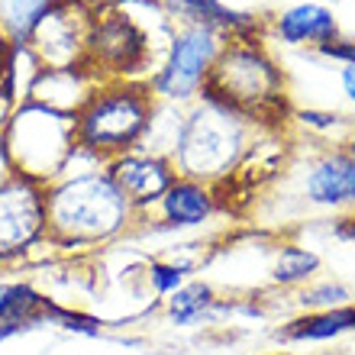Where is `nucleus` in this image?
<instances>
[{"label":"nucleus","mask_w":355,"mask_h":355,"mask_svg":"<svg viewBox=\"0 0 355 355\" xmlns=\"http://www.w3.org/2000/svg\"><path fill=\"white\" fill-rule=\"evenodd\" d=\"M49 243L58 249H94L130 233L139 214L113 184L107 165L65 171L46 184Z\"/></svg>","instance_id":"obj_1"},{"label":"nucleus","mask_w":355,"mask_h":355,"mask_svg":"<svg viewBox=\"0 0 355 355\" xmlns=\"http://www.w3.org/2000/svg\"><path fill=\"white\" fill-rule=\"evenodd\" d=\"M255 130L259 126L239 116L236 110L210 97H197V103L184 116V130L171 155L178 178L223 187L252 149Z\"/></svg>","instance_id":"obj_2"},{"label":"nucleus","mask_w":355,"mask_h":355,"mask_svg":"<svg viewBox=\"0 0 355 355\" xmlns=\"http://www.w3.org/2000/svg\"><path fill=\"white\" fill-rule=\"evenodd\" d=\"M200 97L223 103L255 126L278 123L288 113V87L275 58L259 39H230L216 55Z\"/></svg>","instance_id":"obj_3"},{"label":"nucleus","mask_w":355,"mask_h":355,"mask_svg":"<svg viewBox=\"0 0 355 355\" xmlns=\"http://www.w3.org/2000/svg\"><path fill=\"white\" fill-rule=\"evenodd\" d=\"M0 152L13 175L33 178L39 184H52L68 168L78 152L75 113L55 110L49 103H19L3 126Z\"/></svg>","instance_id":"obj_4"},{"label":"nucleus","mask_w":355,"mask_h":355,"mask_svg":"<svg viewBox=\"0 0 355 355\" xmlns=\"http://www.w3.org/2000/svg\"><path fill=\"white\" fill-rule=\"evenodd\" d=\"M155 94L149 85L136 81H110L97 87L87 103L75 113L78 149L101 159L103 165L139 149L146 126L155 113Z\"/></svg>","instance_id":"obj_5"},{"label":"nucleus","mask_w":355,"mask_h":355,"mask_svg":"<svg viewBox=\"0 0 355 355\" xmlns=\"http://www.w3.org/2000/svg\"><path fill=\"white\" fill-rule=\"evenodd\" d=\"M223 49V33L204 23H181L168 42V52L149 78V91L155 101L165 103H191L200 97L207 75Z\"/></svg>","instance_id":"obj_6"},{"label":"nucleus","mask_w":355,"mask_h":355,"mask_svg":"<svg viewBox=\"0 0 355 355\" xmlns=\"http://www.w3.org/2000/svg\"><path fill=\"white\" fill-rule=\"evenodd\" d=\"M97 10L85 0H58L33 29L26 49L39 62V71H71L87 68L91 58V36Z\"/></svg>","instance_id":"obj_7"},{"label":"nucleus","mask_w":355,"mask_h":355,"mask_svg":"<svg viewBox=\"0 0 355 355\" xmlns=\"http://www.w3.org/2000/svg\"><path fill=\"white\" fill-rule=\"evenodd\" d=\"M49 243L46 184L10 171L0 181V265Z\"/></svg>","instance_id":"obj_8"},{"label":"nucleus","mask_w":355,"mask_h":355,"mask_svg":"<svg viewBox=\"0 0 355 355\" xmlns=\"http://www.w3.org/2000/svg\"><path fill=\"white\" fill-rule=\"evenodd\" d=\"M149 62V39L130 10H97L91 36L87 71H101L110 81H130Z\"/></svg>","instance_id":"obj_9"},{"label":"nucleus","mask_w":355,"mask_h":355,"mask_svg":"<svg viewBox=\"0 0 355 355\" xmlns=\"http://www.w3.org/2000/svg\"><path fill=\"white\" fill-rule=\"evenodd\" d=\"M107 171H110L113 184L120 187V194L130 200V207L139 214V220L149 210L159 207V200L165 197L171 184L178 181V171L171 165V159H162V155H152V152H139L132 149L120 159L107 162Z\"/></svg>","instance_id":"obj_10"},{"label":"nucleus","mask_w":355,"mask_h":355,"mask_svg":"<svg viewBox=\"0 0 355 355\" xmlns=\"http://www.w3.org/2000/svg\"><path fill=\"white\" fill-rule=\"evenodd\" d=\"M220 210V187L200 184L191 178H178L175 184L165 191V197L155 207V220H152V233H184L197 226L210 223Z\"/></svg>","instance_id":"obj_11"},{"label":"nucleus","mask_w":355,"mask_h":355,"mask_svg":"<svg viewBox=\"0 0 355 355\" xmlns=\"http://www.w3.org/2000/svg\"><path fill=\"white\" fill-rule=\"evenodd\" d=\"M300 194L307 204L327 207V210L355 207V162L349 159V152H323L304 171Z\"/></svg>","instance_id":"obj_12"},{"label":"nucleus","mask_w":355,"mask_h":355,"mask_svg":"<svg viewBox=\"0 0 355 355\" xmlns=\"http://www.w3.org/2000/svg\"><path fill=\"white\" fill-rule=\"evenodd\" d=\"M171 10V17H181L184 23H204L230 39H259L262 19L255 13L236 10L223 0H162Z\"/></svg>","instance_id":"obj_13"},{"label":"nucleus","mask_w":355,"mask_h":355,"mask_svg":"<svg viewBox=\"0 0 355 355\" xmlns=\"http://www.w3.org/2000/svg\"><path fill=\"white\" fill-rule=\"evenodd\" d=\"M165 317L175 327H204L216 323L220 317H233V300L216 297L210 281L191 278L171 297H165Z\"/></svg>","instance_id":"obj_14"},{"label":"nucleus","mask_w":355,"mask_h":355,"mask_svg":"<svg viewBox=\"0 0 355 355\" xmlns=\"http://www.w3.org/2000/svg\"><path fill=\"white\" fill-rule=\"evenodd\" d=\"M275 33L288 46H313L320 49L323 42L339 39V23L333 10L323 3H297V7L281 10L275 17Z\"/></svg>","instance_id":"obj_15"},{"label":"nucleus","mask_w":355,"mask_h":355,"mask_svg":"<svg viewBox=\"0 0 355 355\" xmlns=\"http://www.w3.org/2000/svg\"><path fill=\"white\" fill-rule=\"evenodd\" d=\"M349 333H355V304L336 310H317V313H300L278 329V339L281 343H297V346H320V343H336Z\"/></svg>","instance_id":"obj_16"},{"label":"nucleus","mask_w":355,"mask_h":355,"mask_svg":"<svg viewBox=\"0 0 355 355\" xmlns=\"http://www.w3.org/2000/svg\"><path fill=\"white\" fill-rule=\"evenodd\" d=\"M0 323L39 329L42 323H55V304L29 281H0Z\"/></svg>","instance_id":"obj_17"},{"label":"nucleus","mask_w":355,"mask_h":355,"mask_svg":"<svg viewBox=\"0 0 355 355\" xmlns=\"http://www.w3.org/2000/svg\"><path fill=\"white\" fill-rule=\"evenodd\" d=\"M320 268H323V259L313 249L297 243H281L275 249L268 275L275 288H304L313 281V275H320Z\"/></svg>","instance_id":"obj_18"},{"label":"nucleus","mask_w":355,"mask_h":355,"mask_svg":"<svg viewBox=\"0 0 355 355\" xmlns=\"http://www.w3.org/2000/svg\"><path fill=\"white\" fill-rule=\"evenodd\" d=\"M58 0H0V29L13 49H23L39 26V19L55 7Z\"/></svg>","instance_id":"obj_19"},{"label":"nucleus","mask_w":355,"mask_h":355,"mask_svg":"<svg viewBox=\"0 0 355 355\" xmlns=\"http://www.w3.org/2000/svg\"><path fill=\"white\" fill-rule=\"evenodd\" d=\"M294 304H297L300 313H317V310L346 307V304H355V300H352V291H349L339 278H320V281L313 278L310 284L297 288Z\"/></svg>","instance_id":"obj_20"},{"label":"nucleus","mask_w":355,"mask_h":355,"mask_svg":"<svg viewBox=\"0 0 355 355\" xmlns=\"http://www.w3.org/2000/svg\"><path fill=\"white\" fill-rule=\"evenodd\" d=\"M194 268H197L194 262H184V259H178V255H165V259H152V262L146 265V281H149V288L165 300V297H171L184 281H191Z\"/></svg>","instance_id":"obj_21"},{"label":"nucleus","mask_w":355,"mask_h":355,"mask_svg":"<svg viewBox=\"0 0 355 355\" xmlns=\"http://www.w3.org/2000/svg\"><path fill=\"white\" fill-rule=\"evenodd\" d=\"M317 52L323 58H336V62L355 65V39H333V42H323Z\"/></svg>","instance_id":"obj_22"},{"label":"nucleus","mask_w":355,"mask_h":355,"mask_svg":"<svg viewBox=\"0 0 355 355\" xmlns=\"http://www.w3.org/2000/svg\"><path fill=\"white\" fill-rule=\"evenodd\" d=\"M300 123H304L307 130L329 132L333 126H339V123H343V116H339V113H317V110H304V113H300Z\"/></svg>","instance_id":"obj_23"},{"label":"nucleus","mask_w":355,"mask_h":355,"mask_svg":"<svg viewBox=\"0 0 355 355\" xmlns=\"http://www.w3.org/2000/svg\"><path fill=\"white\" fill-rule=\"evenodd\" d=\"M333 233H336L339 239H346V243L355 245V214H352V216H343V220H336Z\"/></svg>","instance_id":"obj_24"},{"label":"nucleus","mask_w":355,"mask_h":355,"mask_svg":"<svg viewBox=\"0 0 355 355\" xmlns=\"http://www.w3.org/2000/svg\"><path fill=\"white\" fill-rule=\"evenodd\" d=\"M339 81H343V91H346V97L355 103V65H346V68H343Z\"/></svg>","instance_id":"obj_25"},{"label":"nucleus","mask_w":355,"mask_h":355,"mask_svg":"<svg viewBox=\"0 0 355 355\" xmlns=\"http://www.w3.org/2000/svg\"><path fill=\"white\" fill-rule=\"evenodd\" d=\"M19 333H29V329L26 327H13V323H0V346H3L7 339L19 336Z\"/></svg>","instance_id":"obj_26"},{"label":"nucleus","mask_w":355,"mask_h":355,"mask_svg":"<svg viewBox=\"0 0 355 355\" xmlns=\"http://www.w3.org/2000/svg\"><path fill=\"white\" fill-rule=\"evenodd\" d=\"M10 52H13V46H10V39H7V36H3V29H0V71H7Z\"/></svg>","instance_id":"obj_27"},{"label":"nucleus","mask_w":355,"mask_h":355,"mask_svg":"<svg viewBox=\"0 0 355 355\" xmlns=\"http://www.w3.org/2000/svg\"><path fill=\"white\" fill-rule=\"evenodd\" d=\"M346 152H349V159L355 162V132H352V136H349V146H346Z\"/></svg>","instance_id":"obj_28"},{"label":"nucleus","mask_w":355,"mask_h":355,"mask_svg":"<svg viewBox=\"0 0 355 355\" xmlns=\"http://www.w3.org/2000/svg\"><path fill=\"white\" fill-rule=\"evenodd\" d=\"M343 355H355V336H352V343L346 346V352H343Z\"/></svg>","instance_id":"obj_29"}]
</instances>
